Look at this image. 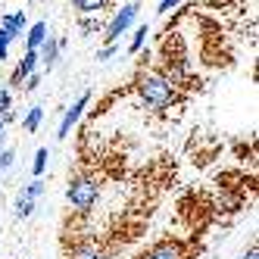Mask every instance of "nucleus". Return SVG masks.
Returning a JSON list of instances; mask_svg holds the SVG:
<instances>
[{"label": "nucleus", "instance_id": "f257e3e1", "mask_svg": "<svg viewBox=\"0 0 259 259\" xmlns=\"http://www.w3.org/2000/svg\"><path fill=\"white\" fill-rule=\"evenodd\" d=\"M138 94L150 109H169L178 100V88H172V81L159 69H153V72H144L138 78Z\"/></svg>", "mask_w": 259, "mask_h": 259}, {"label": "nucleus", "instance_id": "f03ea898", "mask_svg": "<svg viewBox=\"0 0 259 259\" xmlns=\"http://www.w3.org/2000/svg\"><path fill=\"white\" fill-rule=\"evenodd\" d=\"M100 197V188H97V181L84 175V172H75L69 178V188H66V200L75 206L78 212H91L94 209V203Z\"/></svg>", "mask_w": 259, "mask_h": 259}, {"label": "nucleus", "instance_id": "7ed1b4c3", "mask_svg": "<svg viewBox=\"0 0 259 259\" xmlns=\"http://www.w3.org/2000/svg\"><path fill=\"white\" fill-rule=\"evenodd\" d=\"M138 259H191V247L178 237H162L153 247H147Z\"/></svg>", "mask_w": 259, "mask_h": 259}, {"label": "nucleus", "instance_id": "20e7f679", "mask_svg": "<svg viewBox=\"0 0 259 259\" xmlns=\"http://www.w3.org/2000/svg\"><path fill=\"white\" fill-rule=\"evenodd\" d=\"M135 19H138V4H125V7L113 16V22L103 28V41H106V44H116L122 34L128 31V25H132Z\"/></svg>", "mask_w": 259, "mask_h": 259}, {"label": "nucleus", "instance_id": "39448f33", "mask_svg": "<svg viewBox=\"0 0 259 259\" xmlns=\"http://www.w3.org/2000/svg\"><path fill=\"white\" fill-rule=\"evenodd\" d=\"M91 103V94H88V91H84V94L75 100V103H72L69 109H66V113H63V122H60V132H57V138H69V132H72V125H75L78 119H81V113H84V106Z\"/></svg>", "mask_w": 259, "mask_h": 259}, {"label": "nucleus", "instance_id": "423d86ee", "mask_svg": "<svg viewBox=\"0 0 259 259\" xmlns=\"http://www.w3.org/2000/svg\"><path fill=\"white\" fill-rule=\"evenodd\" d=\"M34 69H38V50H25V57L19 60V66H16L13 75H10V84L13 88H22V81L31 75Z\"/></svg>", "mask_w": 259, "mask_h": 259}, {"label": "nucleus", "instance_id": "0eeeda50", "mask_svg": "<svg viewBox=\"0 0 259 259\" xmlns=\"http://www.w3.org/2000/svg\"><path fill=\"white\" fill-rule=\"evenodd\" d=\"M57 60H60V41H53V38H44V44L38 47V63L50 72L53 66H57Z\"/></svg>", "mask_w": 259, "mask_h": 259}, {"label": "nucleus", "instance_id": "6e6552de", "mask_svg": "<svg viewBox=\"0 0 259 259\" xmlns=\"http://www.w3.org/2000/svg\"><path fill=\"white\" fill-rule=\"evenodd\" d=\"M25 10H19V13H13V16H4V22H0V28H4L10 38L16 41V38H22V31H25Z\"/></svg>", "mask_w": 259, "mask_h": 259}, {"label": "nucleus", "instance_id": "1a4fd4ad", "mask_svg": "<svg viewBox=\"0 0 259 259\" xmlns=\"http://www.w3.org/2000/svg\"><path fill=\"white\" fill-rule=\"evenodd\" d=\"M116 0H72V7L78 10V16H100L103 10H109Z\"/></svg>", "mask_w": 259, "mask_h": 259}, {"label": "nucleus", "instance_id": "9d476101", "mask_svg": "<svg viewBox=\"0 0 259 259\" xmlns=\"http://www.w3.org/2000/svg\"><path fill=\"white\" fill-rule=\"evenodd\" d=\"M69 259H109L97 244H78L75 250H69Z\"/></svg>", "mask_w": 259, "mask_h": 259}, {"label": "nucleus", "instance_id": "9b49d317", "mask_svg": "<svg viewBox=\"0 0 259 259\" xmlns=\"http://www.w3.org/2000/svg\"><path fill=\"white\" fill-rule=\"evenodd\" d=\"M44 38H47V22H34V25L28 28V34H25L28 50H38V47L44 44Z\"/></svg>", "mask_w": 259, "mask_h": 259}, {"label": "nucleus", "instance_id": "f8f14e48", "mask_svg": "<svg viewBox=\"0 0 259 259\" xmlns=\"http://www.w3.org/2000/svg\"><path fill=\"white\" fill-rule=\"evenodd\" d=\"M41 119H44V109H41V106H31L28 116H25V122H22V128H25L28 135H34V132L41 128Z\"/></svg>", "mask_w": 259, "mask_h": 259}, {"label": "nucleus", "instance_id": "ddd939ff", "mask_svg": "<svg viewBox=\"0 0 259 259\" xmlns=\"http://www.w3.org/2000/svg\"><path fill=\"white\" fill-rule=\"evenodd\" d=\"M31 212H34V200L19 194V197H16V219H28Z\"/></svg>", "mask_w": 259, "mask_h": 259}, {"label": "nucleus", "instance_id": "4468645a", "mask_svg": "<svg viewBox=\"0 0 259 259\" xmlns=\"http://www.w3.org/2000/svg\"><path fill=\"white\" fill-rule=\"evenodd\" d=\"M47 159H50L47 147H41V150L34 153V162H31V175H34V178H41V175H44V169H47Z\"/></svg>", "mask_w": 259, "mask_h": 259}, {"label": "nucleus", "instance_id": "2eb2a0df", "mask_svg": "<svg viewBox=\"0 0 259 259\" xmlns=\"http://www.w3.org/2000/svg\"><path fill=\"white\" fill-rule=\"evenodd\" d=\"M147 34H150V28H147V25H138V28H135V38H132V47H128V53H141V47H144V41H147Z\"/></svg>", "mask_w": 259, "mask_h": 259}, {"label": "nucleus", "instance_id": "dca6fc26", "mask_svg": "<svg viewBox=\"0 0 259 259\" xmlns=\"http://www.w3.org/2000/svg\"><path fill=\"white\" fill-rule=\"evenodd\" d=\"M13 162H16V153L10 150V147H7V150H0V175L10 172V169H13Z\"/></svg>", "mask_w": 259, "mask_h": 259}, {"label": "nucleus", "instance_id": "f3484780", "mask_svg": "<svg viewBox=\"0 0 259 259\" xmlns=\"http://www.w3.org/2000/svg\"><path fill=\"white\" fill-rule=\"evenodd\" d=\"M13 109V94H10V88H0V116H7Z\"/></svg>", "mask_w": 259, "mask_h": 259}, {"label": "nucleus", "instance_id": "a211bd4d", "mask_svg": "<svg viewBox=\"0 0 259 259\" xmlns=\"http://www.w3.org/2000/svg\"><path fill=\"white\" fill-rule=\"evenodd\" d=\"M22 194H25V197H31V200H38V197L44 194V181H41V178H34V181L28 184V188H25Z\"/></svg>", "mask_w": 259, "mask_h": 259}, {"label": "nucleus", "instance_id": "6ab92c4d", "mask_svg": "<svg viewBox=\"0 0 259 259\" xmlns=\"http://www.w3.org/2000/svg\"><path fill=\"white\" fill-rule=\"evenodd\" d=\"M81 31H88V34H94V31H100L103 28V22H100V16H97V19H84V16H81Z\"/></svg>", "mask_w": 259, "mask_h": 259}, {"label": "nucleus", "instance_id": "aec40b11", "mask_svg": "<svg viewBox=\"0 0 259 259\" xmlns=\"http://www.w3.org/2000/svg\"><path fill=\"white\" fill-rule=\"evenodd\" d=\"M38 84H41V75H38V72H31V75L22 81V91H25V94H31V91H38Z\"/></svg>", "mask_w": 259, "mask_h": 259}, {"label": "nucleus", "instance_id": "412c9836", "mask_svg": "<svg viewBox=\"0 0 259 259\" xmlns=\"http://www.w3.org/2000/svg\"><path fill=\"white\" fill-rule=\"evenodd\" d=\"M178 4H181V0H159V7H156V13H162V16H165V13H172V10H175Z\"/></svg>", "mask_w": 259, "mask_h": 259}, {"label": "nucleus", "instance_id": "4be33fe9", "mask_svg": "<svg viewBox=\"0 0 259 259\" xmlns=\"http://www.w3.org/2000/svg\"><path fill=\"white\" fill-rule=\"evenodd\" d=\"M113 53H116V44H106L100 53H97V60H109V57H113Z\"/></svg>", "mask_w": 259, "mask_h": 259}, {"label": "nucleus", "instance_id": "5701e85b", "mask_svg": "<svg viewBox=\"0 0 259 259\" xmlns=\"http://www.w3.org/2000/svg\"><path fill=\"white\" fill-rule=\"evenodd\" d=\"M244 259H259V247H256V244H253V247H250V250H247V253H244Z\"/></svg>", "mask_w": 259, "mask_h": 259}, {"label": "nucleus", "instance_id": "b1692460", "mask_svg": "<svg viewBox=\"0 0 259 259\" xmlns=\"http://www.w3.org/2000/svg\"><path fill=\"white\" fill-rule=\"evenodd\" d=\"M0 44H7V47H10V44H13V38H10V34H7V31H4V28H0Z\"/></svg>", "mask_w": 259, "mask_h": 259}, {"label": "nucleus", "instance_id": "393cba45", "mask_svg": "<svg viewBox=\"0 0 259 259\" xmlns=\"http://www.w3.org/2000/svg\"><path fill=\"white\" fill-rule=\"evenodd\" d=\"M7 57H10V47H7V44H0V63H4Z\"/></svg>", "mask_w": 259, "mask_h": 259}, {"label": "nucleus", "instance_id": "a878e982", "mask_svg": "<svg viewBox=\"0 0 259 259\" xmlns=\"http://www.w3.org/2000/svg\"><path fill=\"white\" fill-rule=\"evenodd\" d=\"M4 128H7V122H4V119H0V138H4Z\"/></svg>", "mask_w": 259, "mask_h": 259}]
</instances>
